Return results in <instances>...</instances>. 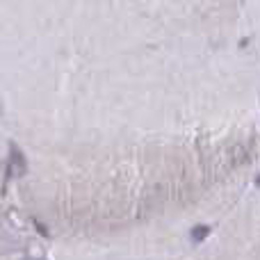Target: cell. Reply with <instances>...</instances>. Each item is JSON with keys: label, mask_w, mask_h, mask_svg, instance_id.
I'll list each match as a JSON object with an SVG mask.
<instances>
[{"label": "cell", "mask_w": 260, "mask_h": 260, "mask_svg": "<svg viewBox=\"0 0 260 260\" xmlns=\"http://www.w3.org/2000/svg\"><path fill=\"white\" fill-rule=\"evenodd\" d=\"M249 219H246V235H249V242H246V256L249 260H260V196L249 206Z\"/></svg>", "instance_id": "obj_1"}]
</instances>
